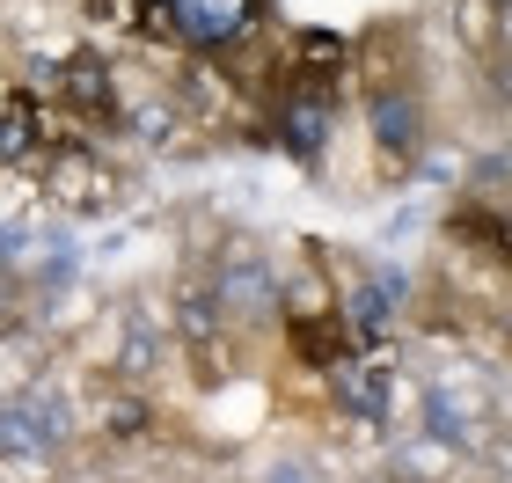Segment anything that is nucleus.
Masks as SVG:
<instances>
[{
    "mask_svg": "<svg viewBox=\"0 0 512 483\" xmlns=\"http://www.w3.org/2000/svg\"><path fill=\"white\" fill-rule=\"evenodd\" d=\"M30 169H37L44 198H52L59 213H110V198H118V176H110L103 154H88L81 140H52Z\"/></svg>",
    "mask_w": 512,
    "mask_h": 483,
    "instance_id": "obj_1",
    "label": "nucleus"
},
{
    "mask_svg": "<svg viewBox=\"0 0 512 483\" xmlns=\"http://www.w3.org/2000/svg\"><path fill=\"white\" fill-rule=\"evenodd\" d=\"M44 103H52L59 118H74V125H125V96H118V74H110L103 52L52 59V96Z\"/></svg>",
    "mask_w": 512,
    "mask_h": 483,
    "instance_id": "obj_2",
    "label": "nucleus"
},
{
    "mask_svg": "<svg viewBox=\"0 0 512 483\" xmlns=\"http://www.w3.org/2000/svg\"><path fill=\"white\" fill-rule=\"evenodd\" d=\"M213 301H220V322H271L286 286H278V271L256 242H227L213 271Z\"/></svg>",
    "mask_w": 512,
    "mask_h": 483,
    "instance_id": "obj_3",
    "label": "nucleus"
},
{
    "mask_svg": "<svg viewBox=\"0 0 512 483\" xmlns=\"http://www.w3.org/2000/svg\"><path fill=\"white\" fill-rule=\"evenodd\" d=\"M330 125H337V96H330V81H315V74H286V96H278V140H286V154L315 161L322 140H330Z\"/></svg>",
    "mask_w": 512,
    "mask_h": 483,
    "instance_id": "obj_4",
    "label": "nucleus"
},
{
    "mask_svg": "<svg viewBox=\"0 0 512 483\" xmlns=\"http://www.w3.org/2000/svg\"><path fill=\"white\" fill-rule=\"evenodd\" d=\"M66 140V118L44 96H30V88H0V161H15V169H30V161Z\"/></svg>",
    "mask_w": 512,
    "mask_h": 483,
    "instance_id": "obj_5",
    "label": "nucleus"
},
{
    "mask_svg": "<svg viewBox=\"0 0 512 483\" xmlns=\"http://www.w3.org/2000/svg\"><path fill=\"white\" fill-rule=\"evenodd\" d=\"M256 15H264V0H176L169 30H183L198 52H227L256 30Z\"/></svg>",
    "mask_w": 512,
    "mask_h": 483,
    "instance_id": "obj_6",
    "label": "nucleus"
},
{
    "mask_svg": "<svg viewBox=\"0 0 512 483\" xmlns=\"http://www.w3.org/2000/svg\"><path fill=\"white\" fill-rule=\"evenodd\" d=\"M330 388H337V410H352V418H366V425H381L388 403H395V374H388L381 352H344L330 366Z\"/></svg>",
    "mask_w": 512,
    "mask_h": 483,
    "instance_id": "obj_7",
    "label": "nucleus"
},
{
    "mask_svg": "<svg viewBox=\"0 0 512 483\" xmlns=\"http://www.w3.org/2000/svg\"><path fill=\"white\" fill-rule=\"evenodd\" d=\"M366 125H374L381 161H417L425 154V103H417L410 88H381V96L366 103Z\"/></svg>",
    "mask_w": 512,
    "mask_h": 483,
    "instance_id": "obj_8",
    "label": "nucleus"
},
{
    "mask_svg": "<svg viewBox=\"0 0 512 483\" xmlns=\"http://www.w3.org/2000/svg\"><path fill=\"white\" fill-rule=\"evenodd\" d=\"M425 425H432L447 447H476V432H483V403H476V396H461V388H432Z\"/></svg>",
    "mask_w": 512,
    "mask_h": 483,
    "instance_id": "obj_9",
    "label": "nucleus"
},
{
    "mask_svg": "<svg viewBox=\"0 0 512 483\" xmlns=\"http://www.w3.org/2000/svg\"><path fill=\"white\" fill-rule=\"evenodd\" d=\"M147 425H154L147 396H118V403L103 410V432H110V440H139V432H147Z\"/></svg>",
    "mask_w": 512,
    "mask_h": 483,
    "instance_id": "obj_10",
    "label": "nucleus"
},
{
    "mask_svg": "<svg viewBox=\"0 0 512 483\" xmlns=\"http://www.w3.org/2000/svg\"><path fill=\"white\" fill-rule=\"evenodd\" d=\"M88 15L96 22H110V30H147V0H88Z\"/></svg>",
    "mask_w": 512,
    "mask_h": 483,
    "instance_id": "obj_11",
    "label": "nucleus"
},
{
    "mask_svg": "<svg viewBox=\"0 0 512 483\" xmlns=\"http://www.w3.org/2000/svg\"><path fill=\"white\" fill-rule=\"evenodd\" d=\"M22 249H30V235H22V227H15V220H0V264H15V257H22Z\"/></svg>",
    "mask_w": 512,
    "mask_h": 483,
    "instance_id": "obj_12",
    "label": "nucleus"
},
{
    "mask_svg": "<svg viewBox=\"0 0 512 483\" xmlns=\"http://www.w3.org/2000/svg\"><path fill=\"white\" fill-rule=\"evenodd\" d=\"M15 301V279H8V271H0V308H8Z\"/></svg>",
    "mask_w": 512,
    "mask_h": 483,
    "instance_id": "obj_13",
    "label": "nucleus"
},
{
    "mask_svg": "<svg viewBox=\"0 0 512 483\" xmlns=\"http://www.w3.org/2000/svg\"><path fill=\"white\" fill-rule=\"evenodd\" d=\"M491 8H498V0H491Z\"/></svg>",
    "mask_w": 512,
    "mask_h": 483,
    "instance_id": "obj_14",
    "label": "nucleus"
}]
</instances>
